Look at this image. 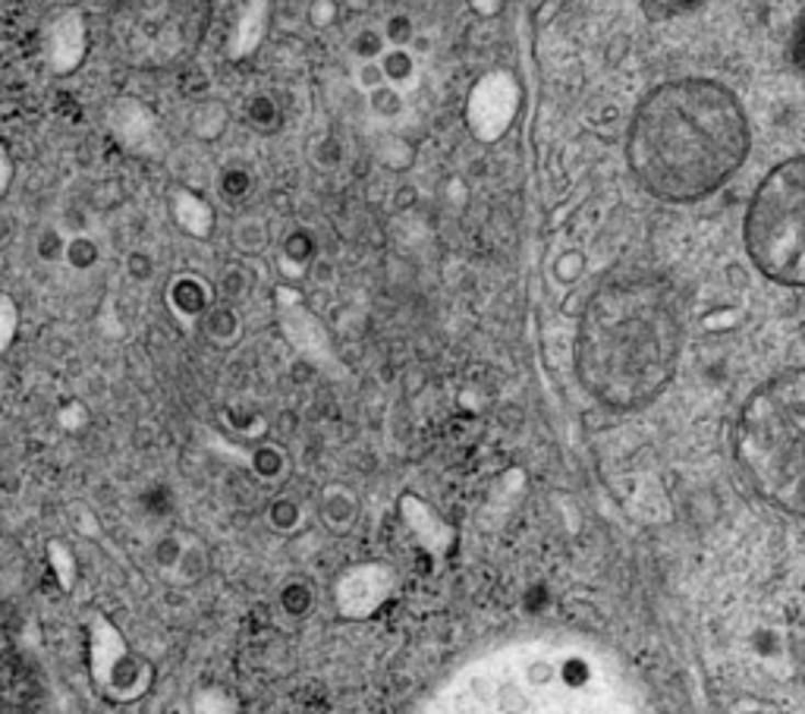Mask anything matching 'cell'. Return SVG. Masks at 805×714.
Here are the masks:
<instances>
[{
  "label": "cell",
  "mask_w": 805,
  "mask_h": 714,
  "mask_svg": "<svg viewBox=\"0 0 805 714\" xmlns=\"http://www.w3.org/2000/svg\"><path fill=\"white\" fill-rule=\"evenodd\" d=\"M630 167L661 202H699L749 155V117L714 79H673L645 98L630 126Z\"/></svg>",
  "instance_id": "1"
},
{
  "label": "cell",
  "mask_w": 805,
  "mask_h": 714,
  "mask_svg": "<svg viewBox=\"0 0 805 714\" xmlns=\"http://www.w3.org/2000/svg\"><path fill=\"white\" fill-rule=\"evenodd\" d=\"M680 309L658 277H614L594 290L576 333V372L594 400L636 409L677 372Z\"/></svg>",
  "instance_id": "2"
},
{
  "label": "cell",
  "mask_w": 805,
  "mask_h": 714,
  "mask_svg": "<svg viewBox=\"0 0 805 714\" xmlns=\"http://www.w3.org/2000/svg\"><path fill=\"white\" fill-rule=\"evenodd\" d=\"M736 456L761 498L805 517V369L752 390L739 412Z\"/></svg>",
  "instance_id": "3"
},
{
  "label": "cell",
  "mask_w": 805,
  "mask_h": 714,
  "mask_svg": "<svg viewBox=\"0 0 805 714\" xmlns=\"http://www.w3.org/2000/svg\"><path fill=\"white\" fill-rule=\"evenodd\" d=\"M746 249L783 286H805V155L778 165L746 212Z\"/></svg>",
  "instance_id": "4"
},
{
  "label": "cell",
  "mask_w": 805,
  "mask_h": 714,
  "mask_svg": "<svg viewBox=\"0 0 805 714\" xmlns=\"http://www.w3.org/2000/svg\"><path fill=\"white\" fill-rule=\"evenodd\" d=\"M500 673L513 677L517 687L510 683H475L469 680V690L463 692L466 709H520V712H535V709H589L594 705L598 692L592 690V680H601L589 661L579 655H564L547 648L542 655H517V667H495Z\"/></svg>",
  "instance_id": "5"
},
{
  "label": "cell",
  "mask_w": 805,
  "mask_h": 714,
  "mask_svg": "<svg viewBox=\"0 0 805 714\" xmlns=\"http://www.w3.org/2000/svg\"><path fill=\"white\" fill-rule=\"evenodd\" d=\"M151 677H155V670L145 658L133 655V651H123L114 667L107 670V677L101 680V690L107 692L114 702H136L151 690Z\"/></svg>",
  "instance_id": "6"
},
{
  "label": "cell",
  "mask_w": 805,
  "mask_h": 714,
  "mask_svg": "<svg viewBox=\"0 0 805 714\" xmlns=\"http://www.w3.org/2000/svg\"><path fill=\"white\" fill-rule=\"evenodd\" d=\"M86 57V23L79 13H67L50 25L48 60L54 72H70Z\"/></svg>",
  "instance_id": "7"
},
{
  "label": "cell",
  "mask_w": 805,
  "mask_h": 714,
  "mask_svg": "<svg viewBox=\"0 0 805 714\" xmlns=\"http://www.w3.org/2000/svg\"><path fill=\"white\" fill-rule=\"evenodd\" d=\"M170 217L192 239H208L214 234V208L199 192L183 186L170 192Z\"/></svg>",
  "instance_id": "8"
},
{
  "label": "cell",
  "mask_w": 805,
  "mask_h": 714,
  "mask_svg": "<svg viewBox=\"0 0 805 714\" xmlns=\"http://www.w3.org/2000/svg\"><path fill=\"white\" fill-rule=\"evenodd\" d=\"M212 286L195 274H180L167 286V309L173 311L180 321H199L205 311L212 309Z\"/></svg>",
  "instance_id": "9"
},
{
  "label": "cell",
  "mask_w": 805,
  "mask_h": 714,
  "mask_svg": "<svg viewBox=\"0 0 805 714\" xmlns=\"http://www.w3.org/2000/svg\"><path fill=\"white\" fill-rule=\"evenodd\" d=\"M123 651H129V645H126L117 626L101 614L92 617V673H95L98 687Z\"/></svg>",
  "instance_id": "10"
},
{
  "label": "cell",
  "mask_w": 805,
  "mask_h": 714,
  "mask_svg": "<svg viewBox=\"0 0 805 714\" xmlns=\"http://www.w3.org/2000/svg\"><path fill=\"white\" fill-rule=\"evenodd\" d=\"M227 123H230V111H227V104L217 101V98H205V101H199V104L192 107L190 129L192 136L202 139V143H217V139L227 133Z\"/></svg>",
  "instance_id": "11"
},
{
  "label": "cell",
  "mask_w": 805,
  "mask_h": 714,
  "mask_svg": "<svg viewBox=\"0 0 805 714\" xmlns=\"http://www.w3.org/2000/svg\"><path fill=\"white\" fill-rule=\"evenodd\" d=\"M212 573V557H208V548L202 542H186L183 545V554L180 560L173 564V570L165 573L170 586H180V589H190L195 582H202L205 576Z\"/></svg>",
  "instance_id": "12"
},
{
  "label": "cell",
  "mask_w": 805,
  "mask_h": 714,
  "mask_svg": "<svg viewBox=\"0 0 805 714\" xmlns=\"http://www.w3.org/2000/svg\"><path fill=\"white\" fill-rule=\"evenodd\" d=\"M202 328H205V333L212 337L214 343H234L239 337V315L234 306H227V303H220V306H214L212 303V309L205 311L202 315Z\"/></svg>",
  "instance_id": "13"
},
{
  "label": "cell",
  "mask_w": 805,
  "mask_h": 714,
  "mask_svg": "<svg viewBox=\"0 0 805 714\" xmlns=\"http://www.w3.org/2000/svg\"><path fill=\"white\" fill-rule=\"evenodd\" d=\"M64 262L70 264L72 271H92L101 262V246L89 234H76V237L67 239Z\"/></svg>",
  "instance_id": "14"
},
{
  "label": "cell",
  "mask_w": 805,
  "mask_h": 714,
  "mask_svg": "<svg viewBox=\"0 0 805 714\" xmlns=\"http://www.w3.org/2000/svg\"><path fill=\"white\" fill-rule=\"evenodd\" d=\"M48 564L50 573H54L57 582H60V589L70 592L72 582H76V554H72L60 539H50L48 542Z\"/></svg>",
  "instance_id": "15"
},
{
  "label": "cell",
  "mask_w": 805,
  "mask_h": 714,
  "mask_svg": "<svg viewBox=\"0 0 805 714\" xmlns=\"http://www.w3.org/2000/svg\"><path fill=\"white\" fill-rule=\"evenodd\" d=\"M234 242L242 256H259L268 246V227L261 224L259 217H242L234 230Z\"/></svg>",
  "instance_id": "16"
},
{
  "label": "cell",
  "mask_w": 805,
  "mask_h": 714,
  "mask_svg": "<svg viewBox=\"0 0 805 714\" xmlns=\"http://www.w3.org/2000/svg\"><path fill=\"white\" fill-rule=\"evenodd\" d=\"M217 192L224 202H242L252 192V177L242 167H224L217 173Z\"/></svg>",
  "instance_id": "17"
},
{
  "label": "cell",
  "mask_w": 805,
  "mask_h": 714,
  "mask_svg": "<svg viewBox=\"0 0 805 714\" xmlns=\"http://www.w3.org/2000/svg\"><path fill=\"white\" fill-rule=\"evenodd\" d=\"M353 498L343 495V491H328L325 495V503H321V517H325V525H331L337 532H343L347 525L353 523Z\"/></svg>",
  "instance_id": "18"
},
{
  "label": "cell",
  "mask_w": 805,
  "mask_h": 714,
  "mask_svg": "<svg viewBox=\"0 0 805 714\" xmlns=\"http://www.w3.org/2000/svg\"><path fill=\"white\" fill-rule=\"evenodd\" d=\"M246 120H249L252 129L271 133V129H277V123H281V111H277V104H274L268 95H256L249 98V104H246Z\"/></svg>",
  "instance_id": "19"
},
{
  "label": "cell",
  "mask_w": 805,
  "mask_h": 714,
  "mask_svg": "<svg viewBox=\"0 0 805 714\" xmlns=\"http://www.w3.org/2000/svg\"><path fill=\"white\" fill-rule=\"evenodd\" d=\"M249 466H252V473H256L261 481H274V478L284 476L286 469L284 453L274 451V447H259V451L252 453Z\"/></svg>",
  "instance_id": "20"
},
{
  "label": "cell",
  "mask_w": 805,
  "mask_h": 714,
  "mask_svg": "<svg viewBox=\"0 0 805 714\" xmlns=\"http://www.w3.org/2000/svg\"><path fill=\"white\" fill-rule=\"evenodd\" d=\"M183 545H186V539H183V535H177V532L161 535V539L155 542V548H151V560H155V567H158L161 573L173 570V564H177V560H180V554H183Z\"/></svg>",
  "instance_id": "21"
},
{
  "label": "cell",
  "mask_w": 805,
  "mask_h": 714,
  "mask_svg": "<svg viewBox=\"0 0 805 714\" xmlns=\"http://www.w3.org/2000/svg\"><path fill=\"white\" fill-rule=\"evenodd\" d=\"M64 252H67V237L57 227H45L35 239V256L45 264L64 262Z\"/></svg>",
  "instance_id": "22"
},
{
  "label": "cell",
  "mask_w": 805,
  "mask_h": 714,
  "mask_svg": "<svg viewBox=\"0 0 805 714\" xmlns=\"http://www.w3.org/2000/svg\"><path fill=\"white\" fill-rule=\"evenodd\" d=\"M57 422H60V429L64 431L79 434V431L89 429V422H92V409L82 404V400H67V404L57 409Z\"/></svg>",
  "instance_id": "23"
},
{
  "label": "cell",
  "mask_w": 805,
  "mask_h": 714,
  "mask_svg": "<svg viewBox=\"0 0 805 714\" xmlns=\"http://www.w3.org/2000/svg\"><path fill=\"white\" fill-rule=\"evenodd\" d=\"M16 328H20V309L10 293H0V353L13 343Z\"/></svg>",
  "instance_id": "24"
},
{
  "label": "cell",
  "mask_w": 805,
  "mask_h": 714,
  "mask_svg": "<svg viewBox=\"0 0 805 714\" xmlns=\"http://www.w3.org/2000/svg\"><path fill=\"white\" fill-rule=\"evenodd\" d=\"M268 520H271V525H274L277 532H290V529L299 525V507H296L290 498H277L271 507H268Z\"/></svg>",
  "instance_id": "25"
},
{
  "label": "cell",
  "mask_w": 805,
  "mask_h": 714,
  "mask_svg": "<svg viewBox=\"0 0 805 714\" xmlns=\"http://www.w3.org/2000/svg\"><path fill=\"white\" fill-rule=\"evenodd\" d=\"M126 277L129 281H136V284H148L151 277H155V259H151V252H145V249H133L129 256H126Z\"/></svg>",
  "instance_id": "26"
},
{
  "label": "cell",
  "mask_w": 805,
  "mask_h": 714,
  "mask_svg": "<svg viewBox=\"0 0 805 714\" xmlns=\"http://www.w3.org/2000/svg\"><path fill=\"white\" fill-rule=\"evenodd\" d=\"M246 286H249L246 271H242L239 264H227L224 274H220V284H217L220 296H224V299H239V296L246 293Z\"/></svg>",
  "instance_id": "27"
},
{
  "label": "cell",
  "mask_w": 805,
  "mask_h": 714,
  "mask_svg": "<svg viewBox=\"0 0 805 714\" xmlns=\"http://www.w3.org/2000/svg\"><path fill=\"white\" fill-rule=\"evenodd\" d=\"M281 604H284L286 614L299 617V614H306L308 611L311 596H308V589L303 582H290V586H284V592H281Z\"/></svg>",
  "instance_id": "28"
},
{
  "label": "cell",
  "mask_w": 805,
  "mask_h": 714,
  "mask_svg": "<svg viewBox=\"0 0 805 714\" xmlns=\"http://www.w3.org/2000/svg\"><path fill=\"white\" fill-rule=\"evenodd\" d=\"M308 256H311V237H308V234H293V237L286 239L284 262L303 264L308 262Z\"/></svg>",
  "instance_id": "29"
},
{
  "label": "cell",
  "mask_w": 805,
  "mask_h": 714,
  "mask_svg": "<svg viewBox=\"0 0 805 714\" xmlns=\"http://www.w3.org/2000/svg\"><path fill=\"white\" fill-rule=\"evenodd\" d=\"M192 709H195V712H227L230 702H227V695L220 690H202L195 695Z\"/></svg>",
  "instance_id": "30"
},
{
  "label": "cell",
  "mask_w": 805,
  "mask_h": 714,
  "mask_svg": "<svg viewBox=\"0 0 805 714\" xmlns=\"http://www.w3.org/2000/svg\"><path fill=\"white\" fill-rule=\"evenodd\" d=\"M143 503L151 510V513H161V517L173 510V498H170L167 488H151V491H145Z\"/></svg>",
  "instance_id": "31"
},
{
  "label": "cell",
  "mask_w": 805,
  "mask_h": 714,
  "mask_svg": "<svg viewBox=\"0 0 805 714\" xmlns=\"http://www.w3.org/2000/svg\"><path fill=\"white\" fill-rule=\"evenodd\" d=\"M793 64L800 67V72L805 76V13L800 25H796V32H793Z\"/></svg>",
  "instance_id": "32"
},
{
  "label": "cell",
  "mask_w": 805,
  "mask_h": 714,
  "mask_svg": "<svg viewBox=\"0 0 805 714\" xmlns=\"http://www.w3.org/2000/svg\"><path fill=\"white\" fill-rule=\"evenodd\" d=\"M10 180H13V165H10V155H7V148L0 145V195L7 192Z\"/></svg>",
  "instance_id": "33"
},
{
  "label": "cell",
  "mask_w": 805,
  "mask_h": 714,
  "mask_svg": "<svg viewBox=\"0 0 805 714\" xmlns=\"http://www.w3.org/2000/svg\"><path fill=\"white\" fill-rule=\"evenodd\" d=\"M10 237H13V217L0 212V242H7Z\"/></svg>",
  "instance_id": "34"
}]
</instances>
